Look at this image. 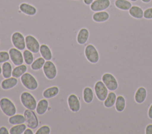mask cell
Listing matches in <instances>:
<instances>
[{"label": "cell", "mask_w": 152, "mask_h": 134, "mask_svg": "<svg viewBox=\"0 0 152 134\" xmlns=\"http://www.w3.org/2000/svg\"><path fill=\"white\" fill-rule=\"evenodd\" d=\"M0 109L7 116H11L17 113V107L14 103L8 97H3L0 99Z\"/></svg>", "instance_id": "6da1fadb"}, {"label": "cell", "mask_w": 152, "mask_h": 134, "mask_svg": "<svg viewBox=\"0 0 152 134\" xmlns=\"http://www.w3.org/2000/svg\"><path fill=\"white\" fill-rule=\"evenodd\" d=\"M20 81L23 86L29 90L34 91L38 88L39 83L36 78L28 72L25 73L20 77Z\"/></svg>", "instance_id": "7a4b0ae2"}, {"label": "cell", "mask_w": 152, "mask_h": 134, "mask_svg": "<svg viewBox=\"0 0 152 134\" xmlns=\"http://www.w3.org/2000/svg\"><path fill=\"white\" fill-rule=\"evenodd\" d=\"M20 102L22 105L27 109L33 110L36 109L37 106V100L35 97L30 92L25 91L20 94Z\"/></svg>", "instance_id": "3957f363"}, {"label": "cell", "mask_w": 152, "mask_h": 134, "mask_svg": "<svg viewBox=\"0 0 152 134\" xmlns=\"http://www.w3.org/2000/svg\"><path fill=\"white\" fill-rule=\"evenodd\" d=\"M24 116L25 117V123L27 127L32 129H36L39 126V121L36 112L33 110L26 109L24 111Z\"/></svg>", "instance_id": "277c9868"}, {"label": "cell", "mask_w": 152, "mask_h": 134, "mask_svg": "<svg viewBox=\"0 0 152 134\" xmlns=\"http://www.w3.org/2000/svg\"><path fill=\"white\" fill-rule=\"evenodd\" d=\"M84 55L86 59L90 63L96 64L99 61L100 55L98 50L91 44H88L85 47Z\"/></svg>", "instance_id": "5b68a950"}, {"label": "cell", "mask_w": 152, "mask_h": 134, "mask_svg": "<svg viewBox=\"0 0 152 134\" xmlns=\"http://www.w3.org/2000/svg\"><path fill=\"white\" fill-rule=\"evenodd\" d=\"M42 69L43 74L47 79L52 80L56 78L58 73L57 68L55 63L51 60L46 61Z\"/></svg>", "instance_id": "8992f818"}, {"label": "cell", "mask_w": 152, "mask_h": 134, "mask_svg": "<svg viewBox=\"0 0 152 134\" xmlns=\"http://www.w3.org/2000/svg\"><path fill=\"white\" fill-rule=\"evenodd\" d=\"M11 40L14 47L21 51L24 50L26 48V38L21 32L19 31L14 32L11 35Z\"/></svg>", "instance_id": "52a82bcc"}, {"label": "cell", "mask_w": 152, "mask_h": 134, "mask_svg": "<svg viewBox=\"0 0 152 134\" xmlns=\"http://www.w3.org/2000/svg\"><path fill=\"white\" fill-rule=\"evenodd\" d=\"M94 90L96 97L101 102L105 100L109 93L108 89L101 80H99L96 82L94 86Z\"/></svg>", "instance_id": "ba28073f"}, {"label": "cell", "mask_w": 152, "mask_h": 134, "mask_svg": "<svg viewBox=\"0 0 152 134\" xmlns=\"http://www.w3.org/2000/svg\"><path fill=\"white\" fill-rule=\"evenodd\" d=\"M102 81L110 91H114L118 87V82L116 77L111 73H104L102 76Z\"/></svg>", "instance_id": "9c48e42d"}, {"label": "cell", "mask_w": 152, "mask_h": 134, "mask_svg": "<svg viewBox=\"0 0 152 134\" xmlns=\"http://www.w3.org/2000/svg\"><path fill=\"white\" fill-rule=\"evenodd\" d=\"M26 48L33 53L37 54L39 52L40 44L38 40L32 35H27L25 37Z\"/></svg>", "instance_id": "30bf717a"}, {"label": "cell", "mask_w": 152, "mask_h": 134, "mask_svg": "<svg viewBox=\"0 0 152 134\" xmlns=\"http://www.w3.org/2000/svg\"><path fill=\"white\" fill-rule=\"evenodd\" d=\"M8 53L10 54V60L14 65L16 66L23 64L24 61L23 53H21V50L15 47H12L10 48Z\"/></svg>", "instance_id": "8fae6325"}, {"label": "cell", "mask_w": 152, "mask_h": 134, "mask_svg": "<svg viewBox=\"0 0 152 134\" xmlns=\"http://www.w3.org/2000/svg\"><path fill=\"white\" fill-rule=\"evenodd\" d=\"M110 5V0H94L90 5V9L94 12L106 11L109 8Z\"/></svg>", "instance_id": "7c38bea8"}, {"label": "cell", "mask_w": 152, "mask_h": 134, "mask_svg": "<svg viewBox=\"0 0 152 134\" xmlns=\"http://www.w3.org/2000/svg\"><path fill=\"white\" fill-rule=\"evenodd\" d=\"M68 106L69 110L74 113H77L80 110L81 103L78 96L74 94H70L67 98Z\"/></svg>", "instance_id": "4fadbf2b"}, {"label": "cell", "mask_w": 152, "mask_h": 134, "mask_svg": "<svg viewBox=\"0 0 152 134\" xmlns=\"http://www.w3.org/2000/svg\"><path fill=\"white\" fill-rule=\"evenodd\" d=\"M20 11L28 16H34L36 14L37 8L33 5L27 2H23L19 5Z\"/></svg>", "instance_id": "5bb4252c"}, {"label": "cell", "mask_w": 152, "mask_h": 134, "mask_svg": "<svg viewBox=\"0 0 152 134\" xmlns=\"http://www.w3.org/2000/svg\"><path fill=\"white\" fill-rule=\"evenodd\" d=\"M110 14L106 11L95 12L92 15V19L96 23H103L109 21Z\"/></svg>", "instance_id": "9a60e30c"}, {"label": "cell", "mask_w": 152, "mask_h": 134, "mask_svg": "<svg viewBox=\"0 0 152 134\" xmlns=\"http://www.w3.org/2000/svg\"><path fill=\"white\" fill-rule=\"evenodd\" d=\"M90 36L89 30L86 28L83 27L80 29L77 35V42L80 45L85 44L88 40Z\"/></svg>", "instance_id": "2e32d148"}, {"label": "cell", "mask_w": 152, "mask_h": 134, "mask_svg": "<svg viewBox=\"0 0 152 134\" xmlns=\"http://www.w3.org/2000/svg\"><path fill=\"white\" fill-rule=\"evenodd\" d=\"M18 84V79L14 77L4 79L1 82V87L4 90H10L15 87Z\"/></svg>", "instance_id": "e0dca14e"}, {"label": "cell", "mask_w": 152, "mask_h": 134, "mask_svg": "<svg viewBox=\"0 0 152 134\" xmlns=\"http://www.w3.org/2000/svg\"><path fill=\"white\" fill-rule=\"evenodd\" d=\"M128 14L131 17L136 19H141L144 18V10L139 5H132L128 10Z\"/></svg>", "instance_id": "ac0fdd59"}, {"label": "cell", "mask_w": 152, "mask_h": 134, "mask_svg": "<svg viewBox=\"0 0 152 134\" xmlns=\"http://www.w3.org/2000/svg\"><path fill=\"white\" fill-rule=\"evenodd\" d=\"M49 108V102L47 99H40L37 103L36 107V113L40 115H43L45 113L47 112Z\"/></svg>", "instance_id": "d6986e66"}, {"label": "cell", "mask_w": 152, "mask_h": 134, "mask_svg": "<svg viewBox=\"0 0 152 134\" xmlns=\"http://www.w3.org/2000/svg\"><path fill=\"white\" fill-rule=\"evenodd\" d=\"M147 96V91L144 87H140L134 95V100L136 103L141 104L144 102Z\"/></svg>", "instance_id": "ffe728a7"}, {"label": "cell", "mask_w": 152, "mask_h": 134, "mask_svg": "<svg viewBox=\"0 0 152 134\" xmlns=\"http://www.w3.org/2000/svg\"><path fill=\"white\" fill-rule=\"evenodd\" d=\"M59 93V88L56 86H50L43 90L42 96L44 98L49 99L56 97Z\"/></svg>", "instance_id": "44dd1931"}, {"label": "cell", "mask_w": 152, "mask_h": 134, "mask_svg": "<svg viewBox=\"0 0 152 134\" xmlns=\"http://www.w3.org/2000/svg\"><path fill=\"white\" fill-rule=\"evenodd\" d=\"M39 53L41 56L46 60H51L52 58V53L50 47L45 44H42L40 45Z\"/></svg>", "instance_id": "7402d4cb"}, {"label": "cell", "mask_w": 152, "mask_h": 134, "mask_svg": "<svg viewBox=\"0 0 152 134\" xmlns=\"http://www.w3.org/2000/svg\"><path fill=\"white\" fill-rule=\"evenodd\" d=\"M114 5L117 9L124 11H128L132 6V2L129 0H115Z\"/></svg>", "instance_id": "603a6c76"}, {"label": "cell", "mask_w": 152, "mask_h": 134, "mask_svg": "<svg viewBox=\"0 0 152 134\" xmlns=\"http://www.w3.org/2000/svg\"><path fill=\"white\" fill-rule=\"evenodd\" d=\"M83 98L84 102L89 104L91 103L94 99V91L90 87H86L83 91Z\"/></svg>", "instance_id": "cb8c5ba5"}, {"label": "cell", "mask_w": 152, "mask_h": 134, "mask_svg": "<svg viewBox=\"0 0 152 134\" xmlns=\"http://www.w3.org/2000/svg\"><path fill=\"white\" fill-rule=\"evenodd\" d=\"M27 65L22 64L21 65L16 66L13 69L12 72V76L17 79L20 78L25 73L27 72Z\"/></svg>", "instance_id": "d4e9b609"}, {"label": "cell", "mask_w": 152, "mask_h": 134, "mask_svg": "<svg viewBox=\"0 0 152 134\" xmlns=\"http://www.w3.org/2000/svg\"><path fill=\"white\" fill-rule=\"evenodd\" d=\"M116 97H117V96L115 92H113V91H111L110 92H109L108 93L106 98L103 101L104 102H103L104 106L106 108L112 107L115 103Z\"/></svg>", "instance_id": "484cf974"}, {"label": "cell", "mask_w": 152, "mask_h": 134, "mask_svg": "<svg viewBox=\"0 0 152 134\" xmlns=\"http://www.w3.org/2000/svg\"><path fill=\"white\" fill-rule=\"evenodd\" d=\"M2 76L4 79L9 78L12 76V67L8 61L2 63Z\"/></svg>", "instance_id": "4316f807"}, {"label": "cell", "mask_w": 152, "mask_h": 134, "mask_svg": "<svg viewBox=\"0 0 152 134\" xmlns=\"http://www.w3.org/2000/svg\"><path fill=\"white\" fill-rule=\"evenodd\" d=\"M8 123L11 125H19L25 123V117L24 115L15 114L8 118Z\"/></svg>", "instance_id": "83f0119b"}, {"label": "cell", "mask_w": 152, "mask_h": 134, "mask_svg": "<svg viewBox=\"0 0 152 134\" xmlns=\"http://www.w3.org/2000/svg\"><path fill=\"white\" fill-rule=\"evenodd\" d=\"M126 106V100L125 97L119 95L117 96L116 100L115 103V109L118 112H122Z\"/></svg>", "instance_id": "f1b7e54d"}, {"label": "cell", "mask_w": 152, "mask_h": 134, "mask_svg": "<svg viewBox=\"0 0 152 134\" xmlns=\"http://www.w3.org/2000/svg\"><path fill=\"white\" fill-rule=\"evenodd\" d=\"M46 60L42 57H39L34 60L33 62L30 65V68L34 71H39L42 69L45 63Z\"/></svg>", "instance_id": "f546056e"}, {"label": "cell", "mask_w": 152, "mask_h": 134, "mask_svg": "<svg viewBox=\"0 0 152 134\" xmlns=\"http://www.w3.org/2000/svg\"><path fill=\"white\" fill-rule=\"evenodd\" d=\"M27 128L26 124L21 123L19 125H12V126L10 129V134H23L24 133V130Z\"/></svg>", "instance_id": "4dcf8cb0"}, {"label": "cell", "mask_w": 152, "mask_h": 134, "mask_svg": "<svg viewBox=\"0 0 152 134\" xmlns=\"http://www.w3.org/2000/svg\"><path fill=\"white\" fill-rule=\"evenodd\" d=\"M23 55L24 61L26 63V64L30 66L34 61L33 53L31 51H30V50L26 49V50H23Z\"/></svg>", "instance_id": "1f68e13d"}, {"label": "cell", "mask_w": 152, "mask_h": 134, "mask_svg": "<svg viewBox=\"0 0 152 134\" xmlns=\"http://www.w3.org/2000/svg\"><path fill=\"white\" fill-rule=\"evenodd\" d=\"M51 132L50 128L49 125H43L39 127L34 132L35 134H50Z\"/></svg>", "instance_id": "d6a6232c"}, {"label": "cell", "mask_w": 152, "mask_h": 134, "mask_svg": "<svg viewBox=\"0 0 152 134\" xmlns=\"http://www.w3.org/2000/svg\"><path fill=\"white\" fill-rule=\"evenodd\" d=\"M10 59L8 51L5 50L0 51V64L8 61Z\"/></svg>", "instance_id": "836d02e7"}, {"label": "cell", "mask_w": 152, "mask_h": 134, "mask_svg": "<svg viewBox=\"0 0 152 134\" xmlns=\"http://www.w3.org/2000/svg\"><path fill=\"white\" fill-rule=\"evenodd\" d=\"M144 18L146 19H152V7H148L144 11Z\"/></svg>", "instance_id": "e575fe53"}, {"label": "cell", "mask_w": 152, "mask_h": 134, "mask_svg": "<svg viewBox=\"0 0 152 134\" xmlns=\"http://www.w3.org/2000/svg\"><path fill=\"white\" fill-rule=\"evenodd\" d=\"M10 131L8 128L4 126L0 127V134H9Z\"/></svg>", "instance_id": "d590c367"}, {"label": "cell", "mask_w": 152, "mask_h": 134, "mask_svg": "<svg viewBox=\"0 0 152 134\" xmlns=\"http://www.w3.org/2000/svg\"><path fill=\"white\" fill-rule=\"evenodd\" d=\"M145 133L146 134H152V124H148L145 127Z\"/></svg>", "instance_id": "8d00e7d4"}, {"label": "cell", "mask_w": 152, "mask_h": 134, "mask_svg": "<svg viewBox=\"0 0 152 134\" xmlns=\"http://www.w3.org/2000/svg\"><path fill=\"white\" fill-rule=\"evenodd\" d=\"M33 129H31L30 128H26V130L24 132V134H34V132H33Z\"/></svg>", "instance_id": "74e56055"}, {"label": "cell", "mask_w": 152, "mask_h": 134, "mask_svg": "<svg viewBox=\"0 0 152 134\" xmlns=\"http://www.w3.org/2000/svg\"><path fill=\"white\" fill-rule=\"evenodd\" d=\"M147 114H148V117L150 119H152V103L151 104V105L150 106V107H149V108H148Z\"/></svg>", "instance_id": "f35d334b"}, {"label": "cell", "mask_w": 152, "mask_h": 134, "mask_svg": "<svg viewBox=\"0 0 152 134\" xmlns=\"http://www.w3.org/2000/svg\"><path fill=\"white\" fill-rule=\"evenodd\" d=\"M94 0H83L84 4L86 5H90Z\"/></svg>", "instance_id": "ab89813d"}, {"label": "cell", "mask_w": 152, "mask_h": 134, "mask_svg": "<svg viewBox=\"0 0 152 134\" xmlns=\"http://www.w3.org/2000/svg\"><path fill=\"white\" fill-rule=\"evenodd\" d=\"M143 3H145V4H148V3H150L152 1V0H141Z\"/></svg>", "instance_id": "60d3db41"}, {"label": "cell", "mask_w": 152, "mask_h": 134, "mask_svg": "<svg viewBox=\"0 0 152 134\" xmlns=\"http://www.w3.org/2000/svg\"><path fill=\"white\" fill-rule=\"evenodd\" d=\"M131 2H138L139 1H141V0H129Z\"/></svg>", "instance_id": "b9f144b4"}, {"label": "cell", "mask_w": 152, "mask_h": 134, "mask_svg": "<svg viewBox=\"0 0 152 134\" xmlns=\"http://www.w3.org/2000/svg\"><path fill=\"white\" fill-rule=\"evenodd\" d=\"M2 74V67L0 66V75Z\"/></svg>", "instance_id": "7bdbcfd3"}, {"label": "cell", "mask_w": 152, "mask_h": 134, "mask_svg": "<svg viewBox=\"0 0 152 134\" xmlns=\"http://www.w3.org/2000/svg\"><path fill=\"white\" fill-rule=\"evenodd\" d=\"M75 1H78V0H75Z\"/></svg>", "instance_id": "ee69618b"}]
</instances>
